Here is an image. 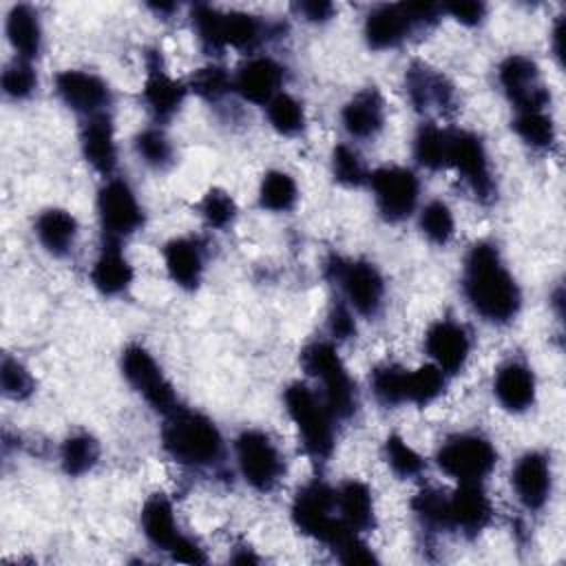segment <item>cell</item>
Segmentation results:
<instances>
[{
	"instance_id": "60d3db41",
	"label": "cell",
	"mask_w": 566,
	"mask_h": 566,
	"mask_svg": "<svg viewBox=\"0 0 566 566\" xmlns=\"http://www.w3.org/2000/svg\"><path fill=\"white\" fill-rule=\"evenodd\" d=\"M385 458L391 471L400 478H413L424 469V460L398 433H391L385 440Z\"/></svg>"
},
{
	"instance_id": "7a4b0ae2",
	"label": "cell",
	"mask_w": 566,
	"mask_h": 566,
	"mask_svg": "<svg viewBox=\"0 0 566 566\" xmlns=\"http://www.w3.org/2000/svg\"><path fill=\"white\" fill-rule=\"evenodd\" d=\"M166 453L188 467H208L221 460L223 440L214 422L197 411L175 409L161 429Z\"/></svg>"
},
{
	"instance_id": "d6986e66",
	"label": "cell",
	"mask_w": 566,
	"mask_h": 566,
	"mask_svg": "<svg viewBox=\"0 0 566 566\" xmlns=\"http://www.w3.org/2000/svg\"><path fill=\"white\" fill-rule=\"evenodd\" d=\"M405 86H407L409 99L416 106V111L436 108L442 113V111H449L455 102L451 82L442 73L429 69L422 62H416L409 66V71L405 75Z\"/></svg>"
},
{
	"instance_id": "8992f818",
	"label": "cell",
	"mask_w": 566,
	"mask_h": 566,
	"mask_svg": "<svg viewBox=\"0 0 566 566\" xmlns=\"http://www.w3.org/2000/svg\"><path fill=\"white\" fill-rule=\"evenodd\" d=\"M336 509V491H332L325 482L314 480L305 484L294 502H292V520L296 528L329 548L340 539V535L349 528L340 517H334Z\"/></svg>"
},
{
	"instance_id": "f1b7e54d",
	"label": "cell",
	"mask_w": 566,
	"mask_h": 566,
	"mask_svg": "<svg viewBox=\"0 0 566 566\" xmlns=\"http://www.w3.org/2000/svg\"><path fill=\"white\" fill-rule=\"evenodd\" d=\"M7 38L20 60H33L42 46V29L38 13L27 4L11 7L7 15Z\"/></svg>"
},
{
	"instance_id": "cb8c5ba5",
	"label": "cell",
	"mask_w": 566,
	"mask_h": 566,
	"mask_svg": "<svg viewBox=\"0 0 566 566\" xmlns=\"http://www.w3.org/2000/svg\"><path fill=\"white\" fill-rule=\"evenodd\" d=\"M493 394L506 411H526L535 402V376L524 363L511 360L497 369Z\"/></svg>"
},
{
	"instance_id": "1f68e13d",
	"label": "cell",
	"mask_w": 566,
	"mask_h": 566,
	"mask_svg": "<svg viewBox=\"0 0 566 566\" xmlns=\"http://www.w3.org/2000/svg\"><path fill=\"white\" fill-rule=\"evenodd\" d=\"M413 157L429 170L444 168L449 157V130L431 122L422 124L413 137Z\"/></svg>"
},
{
	"instance_id": "8d00e7d4",
	"label": "cell",
	"mask_w": 566,
	"mask_h": 566,
	"mask_svg": "<svg viewBox=\"0 0 566 566\" xmlns=\"http://www.w3.org/2000/svg\"><path fill=\"white\" fill-rule=\"evenodd\" d=\"M513 130L531 148H551L555 142V124L544 111H517Z\"/></svg>"
},
{
	"instance_id": "d590c367",
	"label": "cell",
	"mask_w": 566,
	"mask_h": 566,
	"mask_svg": "<svg viewBox=\"0 0 566 566\" xmlns=\"http://www.w3.org/2000/svg\"><path fill=\"white\" fill-rule=\"evenodd\" d=\"M268 122L281 135H296L305 126V111L290 93H276L268 104Z\"/></svg>"
},
{
	"instance_id": "d6a6232c",
	"label": "cell",
	"mask_w": 566,
	"mask_h": 566,
	"mask_svg": "<svg viewBox=\"0 0 566 566\" xmlns=\"http://www.w3.org/2000/svg\"><path fill=\"white\" fill-rule=\"evenodd\" d=\"M99 458V444L88 433H73L62 442L60 462L64 473L82 475L95 467Z\"/></svg>"
},
{
	"instance_id": "4fadbf2b",
	"label": "cell",
	"mask_w": 566,
	"mask_h": 566,
	"mask_svg": "<svg viewBox=\"0 0 566 566\" xmlns=\"http://www.w3.org/2000/svg\"><path fill=\"white\" fill-rule=\"evenodd\" d=\"M97 214L108 241H119L122 237L133 234L144 223L137 197L122 179H108L99 188Z\"/></svg>"
},
{
	"instance_id": "3957f363",
	"label": "cell",
	"mask_w": 566,
	"mask_h": 566,
	"mask_svg": "<svg viewBox=\"0 0 566 566\" xmlns=\"http://www.w3.org/2000/svg\"><path fill=\"white\" fill-rule=\"evenodd\" d=\"M190 18L201 44L212 51L226 46L250 51L265 35V24L243 11H219L208 4H195Z\"/></svg>"
},
{
	"instance_id": "8fae6325",
	"label": "cell",
	"mask_w": 566,
	"mask_h": 566,
	"mask_svg": "<svg viewBox=\"0 0 566 566\" xmlns=\"http://www.w3.org/2000/svg\"><path fill=\"white\" fill-rule=\"evenodd\" d=\"M376 206L387 221L407 219L418 203L420 184L413 170L402 166H385L369 175Z\"/></svg>"
},
{
	"instance_id": "e0dca14e",
	"label": "cell",
	"mask_w": 566,
	"mask_h": 566,
	"mask_svg": "<svg viewBox=\"0 0 566 566\" xmlns=\"http://www.w3.org/2000/svg\"><path fill=\"white\" fill-rule=\"evenodd\" d=\"M186 97V86L172 80L164 66L161 55L150 51L146 55V82H144V102L157 119H170Z\"/></svg>"
},
{
	"instance_id": "5bb4252c",
	"label": "cell",
	"mask_w": 566,
	"mask_h": 566,
	"mask_svg": "<svg viewBox=\"0 0 566 566\" xmlns=\"http://www.w3.org/2000/svg\"><path fill=\"white\" fill-rule=\"evenodd\" d=\"M497 80L515 104V111H544L548 91L539 80L537 64L526 55H509L497 69Z\"/></svg>"
},
{
	"instance_id": "6da1fadb",
	"label": "cell",
	"mask_w": 566,
	"mask_h": 566,
	"mask_svg": "<svg viewBox=\"0 0 566 566\" xmlns=\"http://www.w3.org/2000/svg\"><path fill=\"white\" fill-rule=\"evenodd\" d=\"M462 287L471 307L489 323H509L520 312V287L506 270L497 248L489 241H480L469 250Z\"/></svg>"
},
{
	"instance_id": "5b68a950",
	"label": "cell",
	"mask_w": 566,
	"mask_h": 566,
	"mask_svg": "<svg viewBox=\"0 0 566 566\" xmlns=\"http://www.w3.org/2000/svg\"><path fill=\"white\" fill-rule=\"evenodd\" d=\"M285 409L298 429L305 451L314 460H327L334 449V416L307 385L292 382L285 389Z\"/></svg>"
},
{
	"instance_id": "4dcf8cb0",
	"label": "cell",
	"mask_w": 566,
	"mask_h": 566,
	"mask_svg": "<svg viewBox=\"0 0 566 566\" xmlns=\"http://www.w3.org/2000/svg\"><path fill=\"white\" fill-rule=\"evenodd\" d=\"M142 531L153 546L164 551H168L181 535L175 524L172 506L161 493H155L153 497L146 500L142 509Z\"/></svg>"
},
{
	"instance_id": "ee69618b",
	"label": "cell",
	"mask_w": 566,
	"mask_h": 566,
	"mask_svg": "<svg viewBox=\"0 0 566 566\" xmlns=\"http://www.w3.org/2000/svg\"><path fill=\"white\" fill-rule=\"evenodd\" d=\"M0 385H2L4 396H9L11 400H24L33 391L31 374L27 371V367L22 363H18L11 356H4V360H2Z\"/></svg>"
},
{
	"instance_id": "7402d4cb",
	"label": "cell",
	"mask_w": 566,
	"mask_h": 566,
	"mask_svg": "<svg viewBox=\"0 0 566 566\" xmlns=\"http://www.w3.org/2000/svg\"><path fill=\"white\" fill-rule=\"evenodd\" d=\"M283 84V66L272 57H252L248 60L234 75V91L252 102L268 104L276 93H281Z\"/></svg>"
},
{
	"instance_id": "f907efd6",
	"label": "cell",
	"mask_w": 566,
	"mask_h": 566,
	"mask_svg": "<svg viewBox=\"0 0 566 566\" xmlns=\"http://www.w3.org/2000/svg\"><path fill=\"white\" fill-rule=\"evenodd\" d=\"M329 332L336 338H352L356 334L354 316H352L349 307H345L343 303L334 305L329 312Z\"/></svg>"
},
{
	"instance_id": "ac0fdd59",
	"label": "cell",
	"mask_w": 566,
	"mask_h": 566,
	"mask_svg": "<svg viewBox=\"0 0 566 566\" xmlns=\"http://www.w3.org/2000/svg\"><path fill=\"white\" fill-rule=\"evenodd\" d=\"M491 500L480 482H460V486L447 495L449 526L464 533L482 531L491 520Z\"/></svg>"
},
{
	"instance_id": "9c48e42d",
	"label": "cell",
	"mask_w": 566,
	"mask_h": 566,
	"mask_svg": "<svg viewBox=\"0 0 566 566\" xmlns=\"http://www.w3.org/2000/svg\"><path fill=\"white\" fill-rule=\"evenodd\" d=\"M122 374L128 385L159 413H172L177 409V396L172 385L164 376L161 367L142 345H128L122 352Z\"/></svg>"
},
{
	"instance_id": "816d5d0a",
	"label": "cell",
	"mask_w": 566,
	"mask_h": 566,
	"mask_svg": "<svg viewBox=\"0 0 566 566\" xmlns=\"http://www.w3.org/2000/svg\"><path fill=\"white\" fill-rule=\"evenodd\" d=\"M296 11L303 13L305 20H310V22H325L332 18L334 4L325 2V0H307V2H298Z\"/></svg>"
},
{
	"instance_id": "277c9868",
	"label": "cell",
	"mask_w": 566,
	"mask_h": 566,
	"mask_svg": "<svg viewBox=\"0 0 566 566\" xmlns=\"http://www.w3.org/2000/svg\"><path fill=\"white\" fill-rule=\"evenodd\" d=\"M301 365L310 376L321 380L323 385L321 398L334 418H349L356 411L358 407L356 385L347 374L332 343L318 340L307 345L301 354Z\"/></svg>"
},
{
	"instance_id": "ab89813d",
	"label": "cell",
	"mask_w": 566,
	"mask_h": 566,
	"mask_svg": "<svg viewBox=\"0 0 566 566\" xmlns=\"http://www.w3.org/2000/svg\"><path fill=\"white\" fill-rule=\"evenodd\" d=\"M135 153L153 168H166L172 161V146L159 128H146L135 137Z\"/></svg>"
},
{
	"instance_id": "b9f144b4",
	"label": "cell",
	"mask_w": 566,
	"mask_h": 566,
	"mask_svg": "<svg viewBox=\"0 0 566 566\" xmlns=\"http://www.w3.org/2000/svg\"><path fill=\"white\" fill-rule=\"evenodd\" d=\"M332 172H334V179L340 181L343 186H360L367 179L363 159L354 148L345 144H338L332 153Z\"/></svg>"
},
{
	"instance_id": "681fc988",
	"label": "cell",
	"mask_w": 566,
	"mask_h": 566,
	"mask_svg": "<svg viewBox=\"0 0 566 566\" xmlns=\"http://www.w3.org/2000/svg\"><path fill=\"white\" fill-rule=\"evenodd\" d=\"M168 553L175 562H184V564H203L206 562L203 548H199V544L186 535H179L175 539V544L168 548Z\"/></svg>"
},
{
	"instance_id": "bcb514c9",
	"label": "cell",
	"mask_w": 566,
	"mask_h": 566,
	"mask_svg": "<svg viewBox=\"0 0 566 566\" xmlns=\"http://www.w3.org/2000/svg\"><path fill=\"white\" fill-rule=\"evenodd\" d=\"M38 80L33 73V66L27 60H13L4 73H2V91L11 97V99H22L29 97L35 88Z\"/></svg>"
},
{
	"instance_id": "ffe728a7",
	"label": "cell",
	"mask_w": 566,
	"mask_h": 566,
	"mask_svg": "<svg viewBox=\"0 0 566 566\" xmlns=\"http://www.w3.org/2000/svg\"><path fill=\"white\" fill-rule=\"evenodd\" d=\"M511 484L515 489L517 500L531 509L537 511L546 504L551 493V464L546 455L531 451L524 453L511 473Z\"/></svg>"
},
{
	"instance_id": "f5cc1de1",
	"label": "cell",
	"mask_w": 566,
	"mask_h": 566,
	"mask_svg": "<svg viewBox=\"0 0 566 566\" xmlns=\"http://www.w3.org/2000/svg\"><path fill=\"white\" fill-rule=\"evenodd\" d=\"M562 40H564V20H557L555 29H553V49H555V55L562 57Z\"/></svg>"
},
{
	"instance_id": "30bf717a",
	"label": "cell",
	"mask_w": 566,
	"mask_h": 566,
	"mask_svg": "<svg viewBox=\"0 0 566 566\" xmlns=\"http://www.w3.org/2000/svg\"><path fill=\"white\" fill-rule=\"evenodd\" d=\"M237 464L243 480L256 491H272L283 473V458L270 436L256 429L243 431L237 442Z\"/></svg>"
},
{
	"instance_id": "83f0119b",
	"label": "cell",
	"mask_w": 566,
	"mask_h": 566,
	"mask_svg": "<svg viewBox=\"0 0 566 566\" xmlns=\"http://www.w3.org/2000/svg\"><path fill=\"white\" fill-rule=\"evenodd\" d=\"M35 234L46 252H51L53 256H64L75 243L77 221L71 212L62 208H49L38 217Z\"/></svg>"
},
{
	"instance_id": "7c38bea8",
	"label": "cell",
	"mask_w": 566,
	"mask_h": 566,
	"mask_svg": "<svg viewBox=\"0 0 566 566\" xmlns=\"http://www.w3.org/2000/svg\"><path fill=\"white\" fill-rule=\"evenodd\" d=\"M447 166L455 168L458 175L469 184L473 195L482 201L493 199V177L484 144L478 135L467 130H449V157Z\"/></svg>"
},
{
	"instance_id": "4316f807",
	"label": "cell",
	"mask_w": 566,
	"mask_h": 566,
	"mask_svg": "<svg viewBox=\"0 0 566 566\" xmlns=\"http://www.w3.org/2000/svg\"><path fill=\"white\" fill-rule=\"evenodd\" d=\"M91 281H93L95 290L106 296H115L130 285L133 268H130L128 259L122 254L117 241L106 239L99 256L93 263Z\"/></svg>"
},
{
	"instance_id": "c3c4849f",
	"label": "cell",
	"mask_w": 566,
	"mask_h": 566,
	"mask_svg": "<svg viewBox=\"0 0 566 566\" xmlns=\"http://www.w3.org/2000/svg\"><path fill=\"white\" fill-rule=\"evenodd\" d=\"M442 11H447L453 20H458L467 27H473V24L482 22V18L486 13V7L482 2H475V0H464V2L442 4Z\"/></svg>"
},
{
	"instance_id": "484cf974",
	"label": "cell",
	"mask_w": 566,
	"mask_h": 566,
	"mask_svg": "<svg viewBox=\"0 0 566 566\" xmlns=\"http://www.w3.org/2000/svg\"><path fill=\"white\" fill-rule=\"evenodd\" d=\"M164 263L179 287L195 290L199 285L203 274V252L195 239L179 237L168 241L164 248Z\"/></svg>"
},
{
	"instance_id": "f35d334b",
	"label": "cell",
	"mask_w": 566,
	"mask_h": 566,
	"mask_svg": "<svg viewBox=\"0 0 566 566\" xmlns=\"http://www.w3.org/2000/svg\"><path fill=\"white\" fill-rule=\"evenodd\" d=\"M420 230L436 245L449 243L453 237V230H455L451 208L440 199L429 201L420 212Z\"/></svg>"
},
{
	"instance_id": "7bdbcfd3",
	"label": "cell",
	"mask_w": 566,
	"mask_h": 566,
	"mask_svg": "<svg viewBox=\"0 0 566 566\" xmlns=\"http://www.w3.org/2000/svg\"><path fill=\"white\" fill-rule=\"evenodd\" d=\"M237 214V206L234 199L221 190V188H212L206 192V197L201 199V217L210 228H226Z\"/></svg>"
},
{
	"instance_id": "9a60e30c",
	"label": "cell",
	"mask_w": 566,
	"mask_h": 566,
	"mask_svg": "<svg viewBox=\"0 0 566 566\" xmlns=\"http://www.w3.org/2000/svg\"><path fill=\"white\" fill-rule=\"evenodd\" d=\"M55 91H57L60 99L71 111L86 115V117L106 113V106L111 104L108 84L102 77H97L95 73L77 71V69L57 73Z\"/></svg>"
},
{
	"instance_id": "f6af8a7d",
	"label": "cell",
	"mask_w": 566,
	"mask_h": 566,
	"mask_svg": "<svg viewBox=\"0 0 566 566\" xmlns=\"http://www.w3.org/2000/svg\"><path fill=\"white\" fill-rule=\"evenodd\" d=\"M411 509L418 513V517L427 526H436V528H447L449 526V520H447V495L436 491V489L420 491L413 497Z\"/></svg>"
},
{
	"instance_id": "603a6c76",
	"label": "cell",
	"mask_w": 566,
	"mask_h": 566,
	"mask_svg": "<svg viewBox=\"0 0 566 566\" xmlns=\"http://www.w3.org/2000/svg\"><path fill=\"white\" fill-rule=\"evenodd\" d=\"M80 146H82L84 159L99 175L113 172L117 164V148H115V135H113V124L108 113L86 117L80 133Z\"/></svg>"
},
{
	"instance_id": "7dc6e473",
	"label": "cell",
	"mask_w": 566,
	"mask_h": 566,
	"mask_svg": "<svg viewBox=\"0 0 566 566\" xmlns=\"http://www.w3.org/2000/svg\"><path fill=\"white\" fill-rule=\"evenodd\" d=\"M230 75L221 66H203L190 77V88L203 99H219L230 91Z\"/></svg>"
},
{
	"instance_id": "f546056e",
	"label": "cell",
	"mask_w": 566,
	"mask_h": 566,
	"mask_svg": "<svg viewBox=\"0 0 566 566\" xmlns=\"http://www.w3.org/2000/svg\"><path fill=\"white\" fill-rule=\"evenodd\" d=\"M336 509L340 511V520L356 533L374 526L371 491L358 480H349L336 491Z\"/></svg>"
},
{
	"instance_id": "74e56055",
	"label": "cell",
	"mask_w": 566,
	"mask_h": 566,
	"mask_svg": "<svg viewBox=\"0 0 566 566\" xmlns=\"http://www.w3.org/2000/svg\"><path fill=\"white\" fill-rule=\"evenodd\" d=\"M447 378L438 365H422L407 376V402L429 405L444 391Z\"/></svg>"
},
{
	"instance_id": "836d02e7",
	"label": "cell",
	"mask_w": 566,
	"mask_h": 566,
	"mask_svg": "<svg viewBox=\"0 0 566 566\" xmlns=\"http://www.w3.org/2000/svg\"><path fill=\"white\" fill-rule=\"evenodd\" d=\"M298 190L294 179L283 170H270L259 186V203L272 212H287L296 203Z\"/></svg>"
},
{
	"instance_id": "e575fe53",
	"label": "cell",
	"mask_w": 566,
	"mask_h": 566,
	"mask_svg": "<svg viewBox=\"0 0 566 566\" xmlns=\"http://www.w3.org/2000/svg\"><path fill=\"white\" fill-rule=\"evenodd\" d=\"M407 376L409 371L398 365H380L371 371L369 385L378 402L396 407L407 402Z\"/></svg>"
},
{
	"instance_id": "2e32d148",
	"label": "cell",
	"mask_w": 566,
	"mask_h": 566,
	"mask_svg": "<svg viewBox=\"0 0 566 566\" xmlns=\"http://www.w3.org/2000/svg\"><path fill=\"white\" fill-rule=\"evenodd\" d=\"M424 347L433 358V363L444 374H458L469 358L471 340L462 325H458L455 321L442 318L429 327L424 336Z\"/></svg>"
},
{
	"instance_id": "ba28073f",
	"label": "cell",
	"mask_w": 566,
	"mask_h": 566,
	"mask_svg": "<svg viewBox=\"0 0 566 566\" xmlns=\"http://www.w3.org/2000/svg\"><path fill=\"white\" fill-rule=\"evenodd\" d=\"M327 276L343 290L349 307H354L358 314H378L385 296V283L371 263L332 256L327 261Z\"/></svg>"
},
{
	"instance_id": "44dd1931",
	"label": "cell",
	"mask_w": 566,
	"mask_h": 566,
	"mask_svg": "<svg viewBox=\"0 0 566 566\" xmlns=\"http://www.w3.org/2000/svg\"><path fill=\"white\" fill-rule=\"evenodd\" d=\"M416 27V20L411 18L407 2L405 4H380L365 18V40L371 49L382 51L398 46L409 31Z\"/></svg>"
},
{
	"instance_id": "52a82bcc",
	"label": "cell",
	"mask_w": 566,
	"mask_h": 566,
	"mask_svg": "<svg viewBox=\"0 0 566 566\" xmlns=\"http://www.w3.org/2000/svg\"><path fill=\"white\" fill-rule=\"evenodd\" d=\"M436 460L449 478L458 482H480L493 471L497 453L486 438L478 433H458L444 440Z\"/></svg>"
},
{
	"instance_id": "d4e9b609",
	"label": "cell",
	"mask_w": 566,
	"mask_h": 566,
	"mask_svg": "<svg viewBox=\"0 0 566 566\" xmlns=\"http://www.w3.org/2000/svg\"><path fill=\"white\" fill-rule=\"evenodd\" d=\"M345 130L356 139H369L380 133L385 124V102L376 88L356 93L340 113Z\"/></svg>"
}]
</instances>
